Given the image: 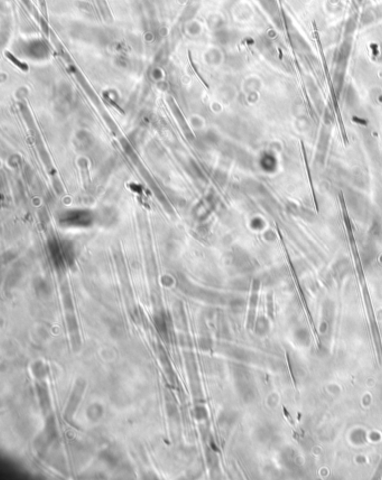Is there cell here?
<instances>
[{
    "instance_id": "obj_1",
    "label": "cell",
    "mask_w": 382,
    "mask_h": 480,
    "mask_svg": "<svg viewBox=\"0 0 382 480\" xmlns=\"http://www.w3.org/2000/svg\"><path fill=\"white\" fill-rule=\"evenodd\" d=\"M168 103H169V105H170V108H172V110H173V112H174V114H175V117H176V119L178 120V121L181 122V124H182V126H183V128H185L186 132L191 133L190 128H188V127L186 126L185 120H184V118H183V114H182V112H181V110H179V109L177 108V105L175 104V102H174V101H173V99H172V98H169V99H168Z\"/></svg>"
},
{
    "instance_id": "obj_2",
    "label": "cell",
    "mask_w": 382,
    "mask_h": 480,
    "mask_svg": "<svg viewBox=\"0 0 382 480\" xmlns=\"http://www.w3.org/2000/svg\"><path fill=\"white\" fill-rule=\"evenodd\" d=\"M4 56H6L12 64H15V65H16L18 68H20V70H21L22 72H28V71H29V66L27 65L26 63L19 61V59L13 56V55H12L11 53L4 52Z\"/></svg>"
},
{
    "instance_id": "obj_3",
    "label": "cell",
    "mask_w": 382,
    "mask_h": 480,
    "mask_svg": "<svg viewBox=\"0 0 382 480\" xmlns=\"http://www.w3.org/2000/svg\"><path fill=\"white\" fill-rule=\"evenodd\" d=\"M188 55H190V56H188V57H190V61H191V64H192V66H193V68H194V71H195V73H196V75H197V76H199V78H200V80H201L202 82H203V84H204V85H205L206 87H209V84H208V83H206V81L204 80V78H203V77H202V76H201V74L199 73V70H197V68H196V66H195V64H194V62H193V59H192V56H191V53H188Z\"/></svg>"
}]
</instances>
